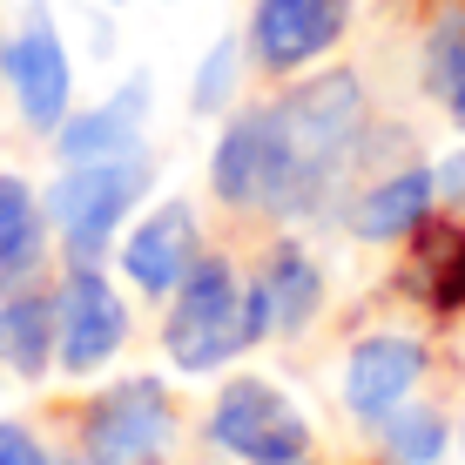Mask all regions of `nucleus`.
<instances>
[{
	"label": "nucleus",
	"instance_id": "1",
	"mask_svg": "<svg viewBox=\"0 0 465 465\" xmlns=\"http://www.w3.org/2000/svg\"><path fill=\"white\" fill-rule=\"evenodd\" d=\"M163 344L183 371H216L223 358H236L250 338V311H243V283H236L230 256H196L189 277L175 283V311L163 324Z\"/></svg>",
	"mask_w": 465,
	"mask_h": 465
},
{
	"label": "nucleus",
	"instance_id": "2",
	"mask_svg": "<svg viewBox=\"0 0 465 465\" xmlns=\"http://www.w3.org/2000/svg\"><path fill=\"white\" fill-rule=\"evenodd\" d=\"M210 183L230 210H297V203H311V175L283 142L277 108H250L243 122L223 128Z\"/></svg>",
	"mask_w": 465,
	"mask_h": 465
},
{
	"label": "nucleus",
	"instance_id": "3",
	"mask_svg": "<svg viewBox=\"0 0 465 465\" xmlns=\"http://www.w3.org/2000/svg\"><path fill=\"white\" fill-rule=\"evenodd\" d=\"M175 439V405L155 378H128L82 411V459L88 465H155Z\"/></svg>",
	"mask_w": 465,
	"mask_h": 465
},
{
	"label": "nucleus",
	"instance_id": "4",
	"mask_svg": "<svg viewBox=\"0 0 465 465\" xmlns=\"http://www.w3.org/2000/svg\"><path fill=\"white\" fill-rule=\"evenodd\" d=\"M135 196H142V169L128 163V155L122 163H74L54 189H47V223L61 230L74 270L108 250V230L122 223V210Z\"/></svg>",
	"mask_w": 465,
	"mask_h": 465
},
{
	"label": "nucleus",
	"instance_id": "5",
	"mask_svg": "<svg viewBox=\"0 0 465 465\" xmlns=\"http://www.w3.org/2000/svg\"><path fill=\"white\" fill-rule=\"evenodd\" d=\"M210 439L243 465H297L311 452V425L297 419V405L277 384H256V378H236L230 391L216 398Z\"/></svg>",
	"mask_w": 465,
	"mask_h": 465
},
{
	"label": "nucleus",
	"instance_id": "6",
	"mask_svg": "<svg viewBox=\"0 0 465 465\" xmlns=\"http://www.w3.org/2000/svg\"><path fill=\"white\" fill-rule=\"evenodd\" d=\"M270 108H277V128H283V142H291V155L303 163L311 183H317V169L338 163V155L351 149V135L364 128V88H358L351 68H324L317 82L291 88Z\"/></svg>",
	"mask_w": 465,
	"mask_h": 465
},
{
	"label": "nucleus",
	"instance_id": "7",
	"mask_svg": "<svg viewBox=\"0 0 465 465\" xmlns=\"http://www.w3.org/2000/svg\"><path fill=\"white\" fill-rule=\"evenodd\" d=\"M0 68H7L14 94H21V115L27 128H41V135H54L61 122H68V47H61V35L47 21H27L21 35H14L7 47H0Z\"/></svg>",
	"mask_w": 465,
	"mask_h": 465
},
{
	"label": "nucleus",
	"instance_id": "8",
	"mask_svg": "<svg viewBox=\"0 0 465 465\" xmlns=\"http://www.w3.org/2000/svg\"><path fill=\"white\" fill-rule=\"evenodd\" d=\"M338 35H344V0H256L250 14V47L270 74L317 61Z\"/></svg>",
	"mask_w": 465,
	"mask_h": 465
},
{
	"label": "nucleus",
	"instance_id": "9",
	"mask_svg": "<svg viewBox=\"0 0 465 465\" xmlns=\"http://www.w3.org/2000/svg\"><path fill=\"white\" fill-rule=\"evenodd\" d=\"M122 338H128L122 297L102 283L94 263H82L68 277V291H61V364L88 378V371H102V364L122 351Z\"/></svg>",
	"mask_w": 465,
	"mask_h": 465
},
{
	"label": "nucleus",
	"instance_id": "10",
	"mask_svg": "<svg viewBox=\"0 0 465 465\" xmlns=\"http://www.w3.org/2000/svg\"><path fill=\"white\" fill-rule=\"evenodd\" d=\"M425 371V344L411 338H364L344 364V405L358 419H391L405 405V391Z\"/></svg>",
	"mask_w": 465,
	"mask_h": 465
},
{
	"label": "nucleus",
	"instance_id": "11",
	"mask_svg": "<svg viewBox=\"0 0 465 465\" xmlns=\"http://www.w3.org/2000/svg\"><path fill=\"white\" fill-rule=\"evenodd\" d=\"M250 311V338H270V331H303L317 311V263L297 243H277L256 270V283L243 291Z\"/></svg>",
	"mask_w": 465,
	"mask_h": 465
},
{
	"label": "nucleus",
	"instance_id": "12",
	"mask_svg": "<svg viewBox=\"0 0 465 465\" xmlns=\"http://www.w3.org/2000/svg\"><path fill=\"white\" fill-rule=\"evenodd\" d=\"M189 263H196V216H189V203H163V210H149V216H142V230L128 236V250H122L128 283H142L149 297H169L175 283L189 277Z\"/></svg>",
	"mask_w": 465,
	"mask_h": 465
},
{
	"label": "nucleus",
	"instance_id": "13",
	"mask_svg": "<svg viewBox=\"0 0 465 465\" xmlns=\"http://www.w3.org/2000/svg\"><path fill=\"white\" fill-rule=\"evenodd\" d=\"M398 283H405L419 303L431 311H465V230L459 223H419L411 230V256L405 270H398Z\"/></svg>",
	"mask_w": 465,
	"mask_h": 465
},
{
	"label": "nucleus",
	"instance_id": "14",
	"mask_svg": "<svg viewBox=\"0 0 465 465\" xmlns=\"http://www.w3.org/2000/svg\"><path fill=\"white\" fill-rule=\"evenodd\" d=\"M431 196H439V175H425V169H398V175H384L371 196L351 210V230H358L364 243H391V236H411V230H419V223L431 216Z\"/></svg>",
	"mask_w": 465,
	"mask_h": 465
},
{
	"label": "nucleus",
	"instance_id": "15",
	"mask_svg": "<svg viewBox=\"0 0 465 465\" xmlns=\"http://www.w3.org/2000/svg\"><path fill=\"white\" fill-rule=\"evenodd\" d=\"M54 338H61V303L47 297H14L0 311V364L21 378H41L47 358H54Z\"/></svg>",
	"mask_w": 465,
	"mask_h": 465
},
{
	"label": "nucleus",
	"instance_id": "16",
	"mask_svg": "<svg viewBox=\"0 0 465 465\" xmlns=\"http://www.w3.org/2000/svg\"><path fill=\"white\" fill-rule=\"evenodd\" d=\"M135 102H142V88H128L115 108H94V115L61 122L54 149L68 155V163H122V155L135 149Z\"/></svg>",
	"mask_w": 465,
	"mask_h": 465
},
{
	"label": "nucleus",
	"instance_id": "17",
	"mask_svg": "<svg viewBox=\"0 0 465 465\" xmlns=\"http://www.w3.org/2000/svg\"><path fill=\"white\" fill-rule=\"evenodd\" d=\"M41 223H47V210L35 203V189H27L21 175H0V277L35 270V256H41Z\"/></svg>",
	"mask_w": 465,
	"mask_h": 465
},
{
	"label": "nucleus",
	"instance_id": "18",
	"mask_svg": "<svg viewBox=\"0 0 465 465\" xmlns=\"http://www.w3.org/2000/svg\"><path fill=\"white\" fill-rule=\"evenodd\" d=\"M391 452L405 465H431L445 452V419H439V411H405V405H398L391 411Z\"/></svg>",
	"mask_w": 465,
	"mask_h": 465
},
{
	"label": "nucleus",
	"instance_id": "19",
	"mask_svg": "<svg viewBox=\"0 0 465 465\" xmlns=\"http://www.w3.org/2000/svg\"><path fill=\"white\" fill-rule=\"evenodd\" d=\"M230 68H236V47L216 41V54L203 61V74H196V108H203V115L223 108V94H230Z\"/></svg>",
	"mask_w": 465,
	"mask_h": 465
},
{
	"label": "nucleus",
	"instance_id": "20",
	"mask_svg": "<svg viewBox=\"0 0 465 465\" xmlns=\"http://www.w3.org/2000/svg\"><path fill=\"white\" fill-rule=\"evenodd\" d=\"M0 465H47V452L35 445L27 425H0Z\"/></svg>",
	"mask_w": 465,
	"mask_h": 465
},
{
	"label": "nucleus",
	"instance_id": "21",
	"mask_svg": "<svg viewBox=\"0 0 465 465\" xmlns=\"http://www.w3.org/2000/svg\"><path fill=\"white\" fill-rule=\"evenodd\" d=\"M439 189H445L452 203H465V155H452V163L439 169Z\"/></svg>",
	"mask_w": 465,
	"mask_h": 465
},
{
	"label": "nucleus",
	"instance_id": "22",
	"mask_svg": "<svg viewBox=\"0 0 465 465\" xmlns=\"http://www.w3.org/2000/svg\"><path fill=\"white\" fill-rule=\"evenodd\" d=\"M452 115H459V128H465V88L452 94Z\"/></svg>",
	"mask_w": 465,
	"mask_h": 465
}]
</instances>
